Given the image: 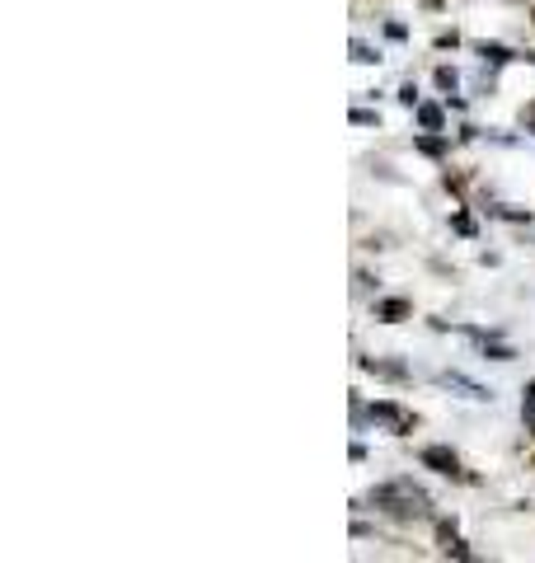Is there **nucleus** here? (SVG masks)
Segmentation results:
<instances>
[{
    "mask_svg": "<svg viewBox=\"0 0 535 563\" xmlns=\"http://www.w3.org/2000/svg\"><path fill=\"white\" fill-rule=\"evenodd\" d=\"M371 502L385 507L390 517H427V493L423 488H413L409 479H399V484H380L371 488Z\"/></svg>",
    "mask_w": 535,
    "mask_h": 563,
    "instance_id": "nucleus-1",
    "label": "nucleus"
},
{
    "mask_svg": "<svg viewBox=\"0 0 535 563\" xmlns=\"http://www.w3.org/2000/svg\"><path fill=\"white\" fill-rule=\"evenodd\" d=\"M371 418L385 423V428H394V432H413V413H409V408H399V404H390V399L371 404Z\"/></svg>",
    "mask_w": 535,
    "mask_h": 563,
    "instance_id": "nucleus-2",
    "label": "nucleus"
},
{
    "mask_svg": "<svg viewBox=\"0 0 535 563\" xmlns=\"http://www.w3.org/2000/svg\"><path fill=\"white\" fill-rule=\"evenodd\" d=\"M437 381L446 385V390H460L465 399H493V390H484V385H474L469 376H460V371H442Z\"/></svg>",
    "mask_w": 535,
    "mask_h": 563,
    "instance_id": "nucleus-3",
    "label": "nucleus"
},
{
    "mask_svg": "<svg viewBox=\"0 0 535 563\" xmlns=\"http://www.w3.org/2000/svg\"><path fill=\"white\" fill-rule=\"evenodd\" d=\"M423 465H432L437 474H451V479H460V474H465V470H460V460H456L446 446H427V450H423Z\"/></svg>",
    "mask_w": 535,
    "mask_h": 563,
    "instance_id": "nucleus-4",
    "label": "nucleus"
},
{
    "mask_svg": "<svg viewBox=\"0 0 535 563\" xmlns=\"http://www.w3.org/2000/svg\"><path fill=\"white\" fill-rule=\"evenodd\" d=\"M376 315H380V319H404V315H409V301L390 296V301H380V305H376Z\"/></svg>",
    "mask_w": 535,
    "mask_h": 563,
    "instance_id": "nucleus-5",
    "label": "nucleus"
},
{
    "mask_svg": "<svg viewBox=\"0 0 535 563\" xmlns=\"http://www.w3.org/2000/svg\"><path fill=\"white\" fill-rule=\"evenodd\" d=\"M418 123H423V132H442V108H437V103H423V108H418Z\"/></svg>",
    "mask_w": 535,
    "mask_h": 563,
    "instance_id": "nucleus-6",
    "label": "nucleus"
},
{
    "mask_svg": "<svg viewBox=\"0 0 535 563\" xmlns=\"http://www.w3.org/2000/svg\"><path fill=\"white\" fill-rule=\"evenodd\" d=\"M418 150H423V155H442L446 141H442V136H418Z\"/></svg>",
    "mask_w": 535,
    "mask_h": 563,
    "instance_id": "nucleus-7",
    "label": "nucleus"
},
{
    "mask_svg": "<svg viewBox=\"0 0 535 563\" xmlns=\"http://www.w3.org/2000/svg\"><path fill=\"white\" fill-rule=\"evenodd\" d=\"M362 366L376 376H404V366H394V361H362Z\"/></svg>",
    "mask_w": 535,
    "mask_h": 563,
    "instance_id": "nucleus-8",
    "label": "nucleus"
},
{
    "mask_svg": "<svg viewBox=\"0 0 535 563\" xmlns=\"http://www.w3.org/2000/svg\"><path fill=\"white\" fill-rule=\"evenodd\" d=\"M484 348H489V357H493V361H512V357H516L507 343H489V338H484Z\"/></svg>",
    "mask_w": 535,
    "mask_h": 563,
    "instance_id": "nucleus-9",
    "label": "nucleus"
},
{
    "mask_svg": "<svg viewBox=\"0 0 535 563\" xmlns=\"http://www.w3.org/2000/svg\"><path fill=\"white\" fill-rule=\"evenodd\" d=\"M479 52L489 56V61H498V66H502V61H512V52H507V47H498V43H484Z\"/></svg>",
    "mask_w": 535,
    "mask_h": 563,
    "instance_id": "nucleus-10",
    "label": "nucleus"
},
{
    "mask_svg": "<svg viewBox=\"0 0 535 563\" xmlns=\"http://www.w3.org/2000/svg\"><path fill=\"white\" fill-rule=\"evenodd\" d=\"M526 423L535 428V385H526Z\"/></svg>",
    "mask_w": 535,
    "mask_h": 563,
    "instance_id": "nucleus-11",
    "label": "nucleus"
},
{
    "mask_svg": "<svg viewBox=\"0 0 535 563\" xmlns=\"http://www.w3.org/2000/svg\"><path fill=\"white\" fill-rule=\"evenodd\" d=\"M352 123H357V127H371V123H376V113H367V108H357V113H352Z\"/></svg>",
    "mask_w": 535,
    "mask_h": 563,
    "instance_id": "nucleus-12",
    "label": "nucleus"
}]
</instances>
